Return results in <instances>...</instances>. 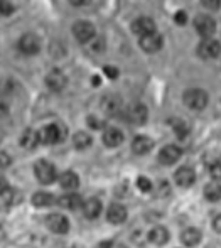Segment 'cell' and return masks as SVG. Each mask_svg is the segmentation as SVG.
I'll return each mask as SVG.
<instances>
[{
  "label": "cell",
  "mask_w": 221,
  "mask_h": 248,
  "mask_svg": "<svg viewBox=\"0 0 221 248\" xmlns=\"http://www.w3.org/2000/svg\"><path fill=\"white\" fill-rule=\"evenodd\" d=\"M184 103L191 110H203L208 105V93L201 88H189L184 93Z\"/></svg>",
  "instance_id": "6da1fadb"
},
{
  "label": "cell",
  "mask_w": 221,
  "mask_h": 248,
  "mask_svg": "<svg viewBox=\"0 0 221 248\" xmlns=\"http://www.w3.org/2000/svg\"><path fill=\"white\" fill-rule=\"evenodd\" d=\"M39 135H41V142H43V144H49V145L59 144V142L64 140L66 128L58 124H51V125H47V127H44L43 130L39 132Z\"/></svg>",
  "instance_id": "7a4b0ae2"
},
{
  "label": "cell",
  "mask_w": 221,
  "mask_h": 248,
  "mask_svg": "<svg viewBox=\"0 0 221 248\" xmlns=\"http://www.w3.org/2000/svg\"><path fill=\"white\" fill-rule=\"evenodd\" d=\"M147 115H149L147 107H145V105H142V103H130L124 110V118L128 122V124H133V125L145 124Z\"/></svg>",
  "instance_id": "3957f363"
},
{
  "label": "cell",
  "mask_w": 221,
  "mask_h": 248,
  "mask_svg": "<svg viewBox=\"0 0 221 248\" xmlns=\"http://www.w3.org/2000/svg\"><path fill=\"white\" fill-rule=\"evenodd\" d=\"M34 174L41 184H52L56 179V169L47 160H37L34 166Z\"/></svg>",
  "instance_id": "277c9868"
},
{
  "label": "cell",
  "mask_w": 221,
  "mask_h": 248,
  "mask_svg": "<svg viewBox=\"0 0 221 248\" xmlns=\"http://www.w3.org/2000/svg\"><path fill=\"white\" fill-rule=\"evenodd\" d=\"M194 29L198 31V34L205 39H211V36L216 32V22L213 17L201 14L194 19Z\"/></svg>",
  "instance_id": "5b68a950"
},
{
  "label": "cell",
  "mask_w": 221,
  "mask_h": 248,
  "mask_svg": "<svg viewBox=\"0 0 221 248\" xmlns=\"http://www.w3.org/2000/svg\"><path fill=\"white\" fill-rule=\"evenodd\" d=\"M17 47H19V51L22 52V54L26 56H34L37 54L41 49V41L39 37L36 36V34H24L22 37L19 39V43H17Z\"/></svg>",
  "instance_id": "8992f818"
},
{
  "label": "cell",
  "mask_w": 221,
  "mask_h": 248,
  "mask_svg": "<svg viewBox=\"0 0 221 248\" xmlns=\"http://www.w3.org/2000/svg\"><path fill=\"white\" fill-rule=\"evenodd\" d=\"M95 26L88 20H78V22L73 26V34H75L76 41H79V43H90V41H93L95 37Z\"/></svg>",
  "instance_id": "52a82bcc"
},
{
  "label": "cell",
  "mask_w": 221,
  "mask_h": 248,
  "mask_svg": "<svg viewBox=\"0 0 221 248\" xmlns=\"http://www.w3.org/2000/svg\"><path fill=\"white\" fill-rule=\"evenodd\" d=\"M46 225L56 235H66L69 230V221L64 215H59V213H52L46 218Z\"/></svg>",
  "instance_id": "ba28073f"
},
{
  "label": "cell",
  "mask_w": 221,
  "mask_h": 248,
  "mask_svg": "<svg viewBox=\"0 0 221 248\" xmlns=\"http://www.w3.org/2000/svg\"><path fill=\"white\" fill-rule=\"evenodd\" d=\"M198 54L203 59H215L221 54V44L216 39H203L198 46Z\"/></svg>",
  "instance_id": "9c48e42d"
},
{
  "label": "cell",
  "mask_w": 221,
  "mask_h": 248,
  "mask_svg": "<svg viewBox=\"0 0 221 248\" xmlns=\"http://www.w3.org/2000/svg\"><path fill=\"white\" fill-rule=\"evenodd\" d=\"M132 31L140 37L150 36L156 32V22L150 17H137L132 22Z\"/></svg>",
  "instance_id": "30bf717a"
},
{
  "label": "cell",
  "mask_w": 221,
  "mask_h": 248,
  "mask_svg": "<svg viewBox=\"0 0 221 248\" xmlns=\"http://www.w3.org/2000/svg\"><path fill=\"white\" fill-rule=\"evenodd\" d=\"M181 154L182 150L174 144H169V145H164L159 152V162L164 164V166H173L176 164L179 159H181Z\"/></svg>",
  "instance_id": "8fae6325"
},
{
  "label": "cell",
  "mask_w": 221,
  "mask_h": 248,
  "mask_svg": "<svg viewBox=\"0 0 221 248\" xmlns=\"http://www.w3.org/2000/svg\"><path fill=\"white\" fill-rule=\"evenodd\" d=\"M174 181H176V184L179 187H189L194 184L196 172L191 169V167L182 166V167H179L176 170V174H174Z\"/></svg>",
  "instance_id": "7c38bea8"
},
{
  "label": "cell",
  "mask_w": 221,
  "mask_h": 248,
  "mask_svg": "<svg viewBox=\"0 0 221 248\" xmlns=\"http://www.w3.org/2000/svg\"><path fill=\"white\" fill-rule=\"evenodd\" d=\"M139 44L143 51L149 52V54H152V52H157L160 47H162L164 41H162V36H160V34L154 32V34H150V36L140 37Z\"/></svg>",
  "instance_id": "4fadbf2b"
},
{
  "label": "cell",
  "mask_w": 221,
  "mask_h": 248,
  "mask_svg": "<svg viewBox=\"0 0 221 248\" xmlns=\"http://www.w3.org/2000/svg\"><path fill=\"white\" fill-rule=\"evenodd\" d=\"M46 85H47V88L52 90V92H61L66 86V76L63 75L59 69H52V71L46 76Z\"/></svg>",
  "instance_id": "5bb4252c"
},
{
  "label": "cell",
  "mask_w": 221,
  "mask_h": 248,
  "mask_svg": "<svg viewBox=\"0 0 221 248\" xmlns=\"http://www.w3.org/2000/svg\"><path fill=\"white\" fill-rule=\"evenodd\" d=\"M154 147V140L147 135H137L132 142V150L137 154V155H145L149 154Z\"/></svg>",
  "instance_id": "9a60e30c"
},
{
  "label": "cell",
  "mask_w": 221,
  "mask_h": 248,
  "mask_svg": "<svg viewBox=\"0 0 221 248\" xmlns=\"http://www.w3.org/2000/svg\"><path fill=\"white\" fill-rule=\"evenodd\" d=\"M147 238H149V242L152 243V245L162 247L169 242L171 235H169V232H167V228H164V226H154V228L149 232V236H147Z\"/></svg>",
  "instance_id": "2e32d148"
},
{
  "label": "cell",
  "mask_w": 221,
  "mask_h": 248,
  "mask_svg": "<svg viewBox=\"0 0 221 248\" xmlns=\"http://www.w3.org/2000/svg\"><path fill=\"white\" fill-rule=\"evenodd\" d=\"M124 139V132L115 127H108L103 134V142L107 147H118V145H122Z\"/></svg>",
  "instance_id": "e0dca14e"
},
{
  "label": "cell",
  "mask_w": 221,
  "mask_h": 248,
  "mask_svg": "<svg viewBox=\"0 0 221 248\" xmlns=\"http://www.w3.org/2000/svg\"><path fill=\"white\" fill-rule=\"evenodd\" d=\"M107 218H108V221L113 223V225H122V223L127 219V209H125V206L113 202V204L108 208Z\"/></svg>",
  "instance_id": "ac0fdd59"
},
{
  "label": "cell",
  "mask_w": 221,
  "mask_h": 248,
  "mask_svg": "<svg viewBox=\"0 0 221 248\" xmlns=\"http://www.w3.org/2000/svg\"><path fill=\"white\" fill-rule=\"evenodd\" d=\"M41 144V135L37 130H32V128H27L22 135H20V145L27 150L36 149L37 145Z\"/></svg>",
  "instance_id": "d6986e66"
},
{
  "label": "cell",
  "mask_w": 221,
  "mask_h": 248,
  "mask_svg": "<svg viewBox=\"0 0 221 248\" xmlns=\"http://www.w3.org/2000/svg\"><path fill=\"white\" fill-rule=\"evenodd\" d=\"M58 202H59V206H63L64 209H71V211H75V209H78V208H81V206H83L81 196H79V194H76V193L64 194V196H61L58 199Z\"/></svg>",
  "instance_id": "ffe728a7"
},
{
  "label": "cell",
  "mask_w": 221,
  "mask_h": 248,
  "mask_svg": "<svg viewBox=\"0 0 221 248\" xmlns=\"http://www.w3.org/2000/svg\"><path fill=\"white\" fill-rule=\"evenodd\" d=\"M101 108H103L105 113L108 115H118L122 110V101L118 96L115 95H108L105 96L103 100H101Z\"/></svg>",
  "instance_id": "44dd1931"
},
{
  "label": "cell",
  "mask_w": 221,
  "mask_h": 248,
  "mask_svg": "<svg viewBox=\"0 0 221 248\" xmlns=\"http://www.w3.org/2000/svg\"><path fill=\"white\" fill-rule=\"evenodd\" d=\"M59 184H61L63 189L66 191H75L76 187L79 186V177L76 172H73V170H66V172H63L61 176H59Z\"/></svg>",
  "instance_id": "7402d4cb"
},
{
  "label": "cell",
  "mask_w": 221,
  "mask_h": 248,
  "mask_svg": "<svg viewBox=\"0 0 221 248\" xmlns=\"http://www.w3.org/2000/svg\"><path fill=\"white\" fill-rule=\"evenodd\" d=\"M83 211H85V216L88 219L98 218L101 213V201L98 198H90L88 201L83 204Z\"/></svg>",
  "instance_id": "603a6c76"
},
{
  "label": "cell",
  "mask_w": 221,
  "mask_h": 248,
  "mask_svg": "<svg viewBox=\"0 0 221 248\" xmlns=\"http://www.w3.org/2000/svg\"><path fill=\"white\" fill-rule=\"evenodd\" d=\"M181 242L186 247H196L201 242V232L198 228H188L181 233Z\"/></svg>",
  "instance_id": "cb8c5ba5"
},
{
  "label": "cell",
  "mask_w": 221,
  "mask_h": 248,
  "mask_svg": "<svg viewBox=\"0 0 221 248\" xmlns=\"http://www.w3.org/2000/svg\"><path fill=\"white\" fill-rule=\"evenodd\" d=\"M54 202H56V199L51 193H43V191H39V193H36L32 196V204L36 206V208H49V206H52Z\"/></svg>",
  "instance_id": "d4e9b609"
},
{
  "label": "cell",
  "mask_w": 221,
  "mask_h": 248,
  "mask_svg": "<svg viewBox=\"0 0 221 248\" xmlns=\"http://www.w3.org/2000/svg\"><path fill=\"white\" fill-rule=\"evenodd\" d=\"M205 198L208 199V201H220L221 199V183L213 181V183L206 184L205 186Z\"/></svg>",
  "instance_id": "484cf974"
},
{
  "label": "cell",
  "mask_w": 221,
  "mask_h": 248,
  "mask_svg": "<svg viewBox=\"0 0 221 248\" xmlns=\"http://www.w3.org/2000/svg\"><path fill=\"white\" fill-rule=\"evenodd\" d=\"M91 137L86 132H76L75 134V137H73V145H75L78 150H85V149H88L90 145H91Z\"/></svg>",
  "instance_id": "4316f807"
},
{
  "label": "cell",
  "mask_w": 221,
  "mask_h": 248,
  "mask_svg": "<svg viewBox=\"0 0 221 248\" xmlns=\"http://www.w3.org/2000/svg\"><path fill=\"white\" fill-rule=\"evenodd\" d=\"M173 128H174V132H176V135L179 139H184L186 135L189 134L188 124H186V122H182V120H173Z\"/></svg>",
  "instance_id": "83f0119b"
},
{
  "label": "cell",
  "mask_w": 221,
  "mask_h": 248,
  "mask_svg": "<svg viewBox=\"0 0 221 248\" xmlns=\"http://www.w3.org/2000/svg\"><path fill=\"white\" fill-rule=\"evenodd\" d=\"M137 187H139L142 193H149V191H152V183H150V179H147V177L140 176V177H137Z\"/></svg>",
  "instance_id": "f1b7e54d"
},
{
  "label": "cell",
  "mask_w": 221,
  "mask_h": 248,
  "mask_svg": "<svg viewBox=\"0 0 221 248\" xmlns=\"http://www.w3.org/2000/svg\"><path fill=\"white\" fill-rule=\"evenodd\" d=\"M14 10L16 9H14V5L9 0H0V14H2V16H10Z\"/></svg>",
  "instance_id": "f546056e"
},
{
  "label": "cell",
  "mask_w": 221,
  "mask_h": 248,
  "mask_svg": "<svg viewBox=\"0 0 221 248\" xmlns=\"http://www.w3.org/2000/svg\"><path fill=\"white\" fill-rule=\"evenodd\" d=\"M209 172H211V177L216 183H221V162L213 164V166L209 167Z\"/></svg>",
  "instance_id": "4dcf8cb0"
},
{
  "label": "cell",
  "mask_w": 221,
  "mask_h": 248,
  "mask_svg": "<svg viewBox=\"0 0 221 248\" xmlns=\"http://www.w3.org/2000/svg\"><path fill=\"white\" fill-rule=\"evenodd\" d=\"M201 3L208 10H218L221 5V0H201Z\"/></svg>",
  "instance_id": "1f68e13d"
},
{
  "label": "cell",
  "mask_w": 221,
  "mask_h": 248,
  "mask_svg": "<svg viewBox=\"0 0 221 248\" xmlns=\"http://www.w3.org/2000/svg\"><path fill=\"white\" fill-rule=\"evenodd\" d=\"M174 20H176L177 26H184L186 20H188V14H186L184 10H177L176 16H174Z\"/></svg>",
  "instance_id": "d6a6232c"
},
{
  "label": "cell",
  "mask_w": 221,
  "mask_h": 248,
  "mask_svg": "<svg viewBox=\"0 0 221 248\" xmlns=\"http://www.w3.org/2000/svg\"><path fill=\"white\" fill-rule=\"evenodd\" d=\"M5 193H9V184H7L5 177L0 174V196H2V194H5Z\"/></svg>",
  "instance_id": "836d02e7"
},
{
  "label": "cell",
  "mask_w": 221,
  "mask_h": 248,
  "mask_svg": "<svg viewBox=\"0 0 221 248\" xmlns=\"http://www.w3.org/2000/svg\"><path fill=\"white\" fill-rule=\"evenodd\" d=\"M10 157L7 155V154H3V152H0V167H9L10 166Z\"/></svg>",
  "instance_id": "e575fe53"
},
{
  "label": "cell",
  "mask_w": 221,
  "mask_h": 248,
  "mask_svg": "<svg viewBox=\"0 0 221 248\" xmlns=\"http://www.w3.org/2000/svg\"><path fill=\"white\" fill-rule=\"evenodd\" d=\"M105 75H107L110 79H115L118 76V71L115 68H111V66H107V68H105Z\"/></svg>",
  "instance_id": "d590c367"
},
{
  "label": "cell",
  "mask_w": 221,
  "mask_h": 248,
  "mask_svg": "<svg viewBox=\"0 0 221 248\" xmlns=\"http://www.w3.org/2000/svg\"><path fill=\"white\" fill-rule=\"evenodd\" d=\"M88 124H90L93 128H101V127H103V122L96 120V117H90V118H88Z\"/></svg>",
  "instance_id": "8d00e7d4"
},
{
  "label": "cell",
  "mask_w": 221,
  "mask_h": 248,
  "mask_svg": "<svg viewBox=\"0 0 221 248\" xmlns=\"http://www.w3.org/2000/svg\"><path fill=\"white\" fill-rule=\"evenodd\" d=\"M213 228H215L218 233H221V215H218L215 218V221H213Z\"/></svg>",
  "instance_id": "74e56055"
},
{
  "label": "cell",
  "mask_w": 221,
  "mask_h": 248,
  "mask_svg": "<svg viewBox=\"0 0 221 248\" xmlns=\"http://www.w3.org/2000/svg\"><path fill=\"white\" fill-rule=\"evenodd\" d=\"M90 0H69V3L71 5H75V7H81V5H86Z\"/></svg>",
  "instance_id": "f35d334b"
},
{
  "label": "cell",
  "mask_w": 221,
  "mask_h": 248,
  "mask_svg": "<svg viewBox=\"0 0 221 248\" xmlns=\"http://www.w3.org/2000/svg\"><path fill=\"white\" fill-rule=\"evenodd\" d=\"M0 226H2V216H0Z\"/></svg>",
  "instance_id": "ab89813d"
}]
</instances>
